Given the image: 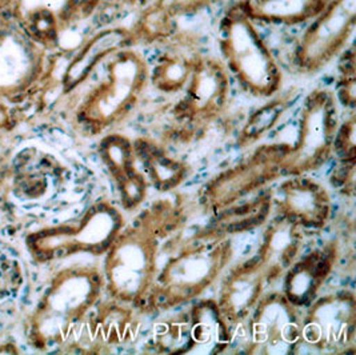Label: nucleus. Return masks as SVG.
Here are the masks:
<instances>
[{
	"mask_svg": "<svg viewBox=\"0 0 356 355\" xmlns=\"http://www.w3.org/2000/svg\"><path fill=\"white\" fill-rule=\"evenodd\" d=\"M273 203L282 216L303 230H322L331 218V198L323 184L305 177L293 175L277 187Z\"/></svg>",
	"mask_w": 356,
	"mask_h": 355,
	"instance_id": "obj_12",
	"label": "nucleus"
},
{
	"mask_svg": "<svg viewBox=\"0 0 356 355\" xmlns=\"http://www.w3.org/2000/svg\"><path fill=\"white\" fill-rule=\"evenodd\" d=\"M273 199L274 195L267 191L266 194L259 195L254 200L245 202L241 206L232 205L226 210L216 212L220 215L210 227H207V230L228 237L231 234L244 232L260 226L268 219L273 207Z\"/></svg>",
	"mask_w": 356,
	"mask_h": 355,
	"instance_id": "obj_22",
	"label": "nucleus"
},
{
	"mask_svg": "<svg viewBox=\"0 0 356 355\" xmlns=\"http://www.w3.org/2000/svg\"><path fill=\"white\" fill-rule=\"evenodd\" d=\"M303 246V228L277 216L263 232L257 255L264 267L268 285L283 278L299 258Z\"/></svg>",
	"mask_w": 356,
	"mask_h": 355,
	"instance_id": "obj_17",
	"label": "nucleus"
},
{
	"mask_svg": "<svg viewBox=\"0 0 356 355\" xmlns=\"http://www.w3.org/2000/svg\"><path fill=\"white\" fill-rule=\"evenodd\" d=\"M134 148L136 159L142 163L147 177L158 191H172L188 177V166L174 158L159 142L140 136L134 139Z\"/></svg>",
	"mask_w": 356,
	"mask_h": 355,
	"instance_id": "obj_20",
	"label": "nucleus"
},
{
	"mask_svg": "<svg viewBox=\"0 0 356 355\" xmlns=\"http://www.w3.org/2000/svg\"><path fill=\"white\" fill-rule=\"evenodd\" d=\"M103 75L84 97L76 119L90 135L120 126L140 103L148 86L149 67L138 49L115 52L103 62Z\"/></svg>",
	"mask_w": 356,
	"mask_h": 355,
	"instance_id": "obj_4",
	"label": "nucleus"
},
{
	"mask_svg": "<svg viewBox=\"0 0 356 355\" xmlns=\"http://www.w3.org/2000/svg\"><path fill=\"white\" fill-rule=\"evenodd\" d=\"M355 161H340L337 170H334L332 184L338 189H343L346 194L354 195L355 184Z\"/></svg>",
	"mask_w": 356,
	"mask_h": 355,
	"instance_id": "obj_29",
	"label": "nucleus"
},
{
	"mask_svg": "<svg viewBox=\"0 0 356 355\" xmlns=\"http://www.w3.org/2000/svg\"><path fill=\"white\" fill-rule=\"evenodd\" d=\"M190 314L193 338L191 354H222L231 343V324L223 317L215 299L195 305Z\"/></svg>",
	"mask_w": 356,
	"mask_h": 355,
	"instance_id": "obj_19",
	"label": "nucleus"
},
{
	"mask_svg": "<svg viewBox=\"0 0 356 355\" xmlns=\"http://www.w3.org/2000/svg\"><path fill=\"white\" fill-rule=\"evenodd\" d=\"M152 343L163 354H191L190 314L179 313L158 323L152 333Z\"/></svg>",
	"mask_w": 356,
	"mask_h": 355,
	"instance_id": "obj_24",
	"label": "nucleus"
},
{
	"mask_svg": "<svg viewBox=\"0 0 356 355\" xmlns=\"http://www.w3.org/2000/svg\"><path fill=\"white\" fill-rule=\"evenodd\" d=\"M356 0H330L323 11L303 27L291 51V65L300 75L321 72L354 42Z\"/></svg>",
	"mask_w": 356,
	"mask_h": 355,
	"instance_id": "obj_7",
	"label": "nucleus"
},
{
	"mask_svg": "<svg viewBox=\"0 0 356 355\" xmlns=\"http://www.w3.org/2000/svg\"><path fill=\"white\" fill-rule=\"evenodd\" d=\"M103 4L104 0H65L56 13L62 33L90 19L95 20Z\"/></svg>",
	"mask_w": 356,
	"mask_h": 355,
	"instance_id": "obj_26",
	"label": "nucleus"
},
{
	"mask_svg": "<svg viewBox=\"0 0 356 355\" xmlns=\"http://www.w3.org/2000/svg\"><path fill=\"white\" fill-rule=\"evenodd\" d=\"M154 62L149 63L148 84L164 95H175L184 90L199 58L206 54L203 39L194 30L179 27L163 42Z\"/></svg>",
	"mask_w": 356,
	"mask_h": 355,
	"instance_id": "obj_11",
	"label": "nucleus"
},
{
	"mask_svg": "<svg viewBox=\"0 0 356 355\" xmlns=\"http://www.w3.org/2000/svg\"><path fill=\"white\" fill-rule=\"evenodd\" d=\"M338 61L337 88L334 91L338 104L354 111L356 104V49L354 42L340 54Z\"/></svg>",
	"mask_w": 356,
	"mask_h": 355,
	"instance_id": "obj_25",
	"label": "nucleus"
},
{
	"mask_svg": "<svg viewBox=\"0 0 356 355\" xmlns=\"http://www.w3.org/2000/svg\"><path fill=\"white\" fill-rule=\"evenodd\" d=\"M183 95L171 109V120L181 141L193 139L227 110L231 77L220 58L203 54L196 62Z\"/></svg>",
	"mask_w": 356,
	"mask_h": 355,
	"instance_id": "obj_6",
	"label": "nucleus"
},
{
	"mask_svg": "<svg viewBox=\"0 0 356 355\" xmlns=\"http://www.w3.org/2000/svg\"><path fill=\"white\" fill-rule=\"evenodd\" d=\"M248 318L247 354H293L302 343V317L282 291L264 292Z\"/></svg>",
	"mask_w": 356,
	"mask_h": 355,
	"instance_id": "obj_10",
	"label": "nucleus"
},
{
	"mask_svg": "<svg viewBox=\"0 0 356 355\" xmlns=\"http://www.w3.org/2000/svg\"><path fill=\"white\" fill-rule=\"evenodd\" d=\"M302 317V342L312 350L341 354L355 349L356 297L353 290L335 291L314 299Z\"/></svg>",
	"mask_w": 356,
	"mask_h": 355,
	"instance_id": "obj_9",
	"label": "nucleus"
},
{
	"mask_svg": "<svg viewBox=\"0 0 356 355\" xmlns=\"http://www.w3.org/2000/svg\"><path fill=\"white\" fill-rule=\"evenodd\" d=\"M136 49L135 39L126 24H111L99 27L76 51L63 78L67 93L88 81L106 59L118 51Z\"/></svg>",
	"mask_w": 356,
	"mask_h": 355,
	"instance_id": "obj_16",
	"label": "nucleus"
},
{
	"mask_svg": "<svg viewBox=\"0 0 356 355\" xmlns=\"http://www.w3.org/2000/svg\"><path fill=\"white\" fill-rule=\"evenodd\" d=\"M330 0H243L258 26L303 29L318 17Z\"/></svg>",
	"mask_w": 356,
	"mask_h": 355,
	"instance_id": "obj_18",
	"label": "nucleus"
},
{
	"mask_svg": "<svg viewBox=\"0 0 356 355\" xmlns=\"http://www.w3.org/2000/svg\"><path fill=\"white\" fill-rule=\"evenodd\" d=\"M232 257L228 237L207 228L195 234L159 269L145 310L167 311L197 299L225 273Z\"/></svg>",
	"mask_w": 356,
	"mask_h": 355,
	"instance_id": "obj_3",
	"label": "nucleus"
},
{
	"mask_svg": "<svg viewBox=\"0 0 356 355\" xmlns=\"http://www.w3.org/2000/svg\"><path fill=\"white\" fill-rule=\"evenodd\" d=\"M334 91L311 90L302 102L298 134L283 161V175H305L323 167L334 152L339 107Z\"/></svg>",
	"mask_w": 356,
	"mask_h": 355,
	"instance_id": "obj_5",
	"label": "nucleus"
},
{
	"mask_svg": "<svg viewBox=\"0 0 356 355\" xmlns=\"http://www.w3.org/2000/svg\"><path fill=\"white\" fill-rule=\"evenodd\" d=\"M290 143L260 145L244 161L220 171L200 191V205L212 212L226 210L283 175Z\"/></svg>",
	"mask_w": 356,
	"mask_h": 355,
	"instance_id": "obj_8",
	"label": "nucleus"
},
{
	"mask_svg": "<svg viewBox=\"0 0 356 355\" xmlns=\"http://www.w3.org/2000/svg\"><path fill=\"white\" fill-rule=\"evenodd\" d=\"M174 13L180 19L191 17L218 6L223 0H168Z\"/></svg>",
	"mask_w": 356,
	"mask_h": 355,
	"instance_id": "obj_28",
	"label": "nucleus"
},
{
	"mask_svg": "<svg viewBox=\"0 0 356 355\" xmlns=\"http://www.w3.org/2000/svg\"><path fill=\"white\" fill-rule=\"evenodd\" d=\"M134 17L129 29L136 49H156L180 27V17L174 13L168 0H154Z\"/></svg>",
	"mask_w": 356,
	"mask_h": 355,
	"instance_id": "obj_21",
	"label": "nucleus"
},
{
	"mask_svg": "<svg viewBox=\"0 0 356 355\" xmlns=\"http://www.w3.org/2000/svg\"><path fill=\"white\" fill-rule=\"evenodd\" d=\"M215 36L220 61L245 94L268 99L280 91L282 68L243 0L227 6L216 22Z\"/></svg>",
	"mask_w": 356,
	"mask_h": 355,
	"instance_id": "obj_2",
	"label": "nucleus"
},
{
	"mask_svg": "<svg viewBox=\"0 0 356 355\" xmlns=\"http://www.w3.org/2000/svg\"><path fill=\"white\" fill-rule=\"evenodd\" d=\"M338 258L339 247L335 241L316 247L303 257L299 255L283 276L282 292L293 306L307 307L334 273Z\"/></svg>",
	"mask_w": 356,
	"mask_h": 355,
	"instance_id": "obj_15",
	"label": "nucleus"
},
{
	"mask_svg": "<svg viewBox=\"0 0 356 355\" xmlns=\"http://www.w3.org/2000/svg\"><path fill=\"white\" fill-rule=\"evenodd\" d=\"M99 155L113 178L123 209L140 207L146 200L148 182L138 167L134 141L122 132L110 131L99 143Z\"/></svg>",
	"mask_w": 356,
	"mask_h": 355,
	"instance_id": "obj_13",
	"label": "nucleus"
},
{
	"mask_svg": "<svg viewBox=\"0 0 356 355\" xmlns=\"http://www.w3.org/2000/svg\"><path fill=\"white\" fill-rule=\"evenodd\" d=\"M295 97L296 95L293 93L280 95L279 91L274 97H268L261 107L247 118L243 127L238 134V145L247 148L259 142L280 122L283 115L291 107Z\"/></svg>",
	"mask_w": 356,
	"mask_h": 355,
	"instance_id": "obj_23",
	"label": "nucleus"
},
{
	"mask_svg": "<svg viewBox=\"0 0 356 355\" xmlns=\"http://www.w3.org/2000/svg\"><path fill=\"white\" fill-rule=\"evenodd\" d=\"M267 286V275L257 254L231 267L225 275L216 301L227 322L236 326L247 321Z\"/></svg>",
	"mask_w": 356,
	"mask_h": 355,
	"instance_id": "obj_14",
	"label": "nucleus"
},
{
	"mask_svg": "<svg viewBox=\"0 0 356 355\" xmlns=\"http://www.w3.org/2000/svg\"><path fill=\"white\" fill-rule=\"evenodd\" d=\"M183 214L172 200L161 199L122 227L108 247L104 282L108 295L143 310L159 271V251L165 238L181 226Z\"/></svg>",
	"mask_w": 356,
	"mask_h": 355,
	"instance_id": "obj_1",
	"label": "nucleus"
},
{
	"mask_svg": "<svg viewBox=\"0 0 356 355\" xmlns=\"http://www.w3.org/2000/svg\"><path fill=\"white\" fill-rule=\"evenodd\" d=\"M355 129L356 116L354 113L339 123L334 141V152L338 155L340 161H356Z\"/></svg>",
	"mask_w": 356,
	"mask_h": 355,
	"instance_id": "obj_27",
	"label": "nucleus"
}]
</instances>
